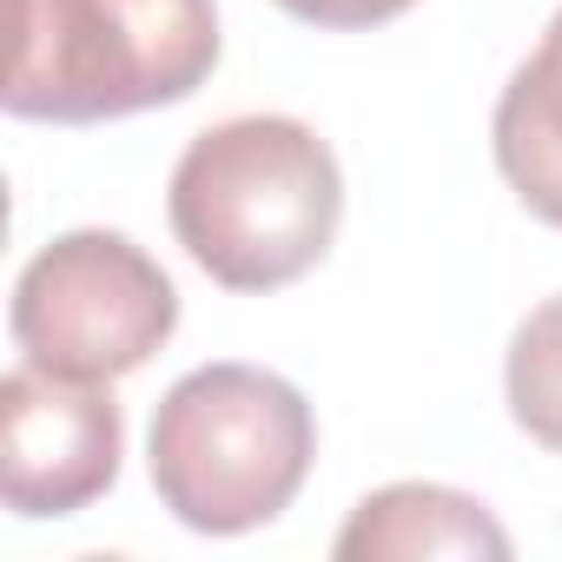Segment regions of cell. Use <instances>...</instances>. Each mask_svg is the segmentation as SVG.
<instances>
[{
    "label": "cell",
    "mask_w": 562,
    "mask_h": 562,
    "mask_svg": "<svg viewBox=\"0 0 562 562\" xmlns=\"http://www.w3.org/2000/svg\"><path fill=\"white\" fill-rule=\"evenodd\" d=\"M186 258L225 292H285L331 251L345 218L338 153L292 113H238L205 126L166 186Z\"/></svg>",
    "instance_id": "1"
},
{
    "label": "cell",
    "mask_w": 562,
    "mask_h": 562,
    "mask_svg": "<svg viewBox=\"0 0 562 562\" xmlns=\"http://www.w3.org/2000/svg\"><path fill=\"white\" fill-rule=\"evenodd\" d=\"M212 67V0H14L0 106L41 126H100L192 100Z\"/></svg>",
    "instance_id": "2"
},
{
    "label": "cell",
    "mask_w": 562,
    "mask_h": 562,
    "mask_svg": "<svg viewBox=\"0 0 562 562\" xmlns=\"http://www.w3.org/2000/svg\"><path fill=\"white\" fill-rule=\"evenodd\" d=\"M318 457V417L292 378L265 364L186 371L146 437V470L172 522L199 536H245L292 509Z\"/></svg>",
    "instance_id": "3"
},
{
    "label": "cell",
    "mask_w": 562,
    "mask_h": 562,
    "mask_svg": "<svg viewBox=\"0 0 562 562\" xmlns=\"http://www.w3.org/2000/svg\"><path fill=\"white\" fill-rule=\"evenodd\" d=\"M8 331L21 364L113 384L166 351V338L179 331V292L146 245L106 225H80L27 258V271L14 278Z\"/></svg>",
    "instance_id": "4"
},
{
    "label": "cell",
    "mask_w": 562,
    "mask_h": 562,
    "mask_svg": "<svg viewBox=\"0 0 562 562\" xmlns=\"http://www.w3.org/2000/svg\"><path fill=\"white\" fill-rule=\"evenodd\" d=\"M126 417L113 384L14 364L0 378V496L14 516H80L120 483Z\"/></svg>",
    "instance_id": "5"
},
{
    "label": "cell",
    "mask_w": 562,
    "mask_h": 562,
    "mask_svg": "<svg viewBox=\"0 0 562 562\" xmlns=\"http://www.w3.org/2000/svg\"><path fill=\"white\" fill-rule=\"evenodd\" d=\"M331 555L338 562H430V555L503 562L509 529L490 516V503L450 483H384L345 516Z\"/></svg>",
    "instance_id": "6"
},
{
    "label": "cell",
    "mask_w": 562,
    "mask_h": 562,
    "mask_svg": "<svg viewBox=\"0 0 562 562\" xmlns=\"http://www.w3.org/2000/svg\"><path fill=\"white\" fill-rule=\"evenodd\" d=\"M490 153L522 212L562 232V8L542 27L536 54L503 80L490 113Z\"/></svg>",
    "instance_id": "7"
},
{
    "label": "cell",
    "mask_w": 562,
    "mask_h": 562,
    "mask_svg": "<svg viewBox=\"0 0 562 562\" xmlns=\"http://www.w3.org/2000/svg\"><path fill=\"white\" fill-rule=\"evenodd\" d=\"M503 404L529 443L562 457V292L516 325L503 358Z\"/></svg>",
    "instance_id": "8"
},
{
    "label": "cell",
    "mask_w": 562,
    "mask_h": 562,
    "mask_svg": "<svg viewBox=\"0 0 562 562\" xmlns=\"http://www.w3.org/2000/svg\"><path fill=\"white\" fill-rule=\"evenodd\" d=\"M278 8L305 27H325V34H371V27L411 14L417 0H278Z\"/></svg>",
    "instance_id": "9"
}]
</instances>
